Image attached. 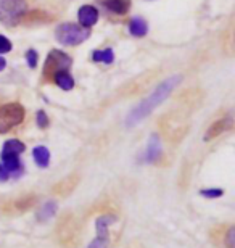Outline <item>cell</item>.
<instances>
[{"label":"cell","instance_id":"cell-1","mask_svg":"<svg viewBox=\"0 0 235 248\" xmlns=\"http://www.w3.org/2000/svg\"><path fill=\"white\" fill-rule=\"evenodd\" d=\"M181 81H182L181 74H174V76L168 78L166 81H163L147 98H145V100H142L131 113H129L127 120H126V126L127 127L137 126V124L141 123L143 118L152 115V111L157 107L161 105L164 100H166V98L169 97V93H171L174 89L179 86V82H181Z\"/></svg>","mask_w":235,"mask_h":248},{"label":"cell","instance_id":"cell-2","mask_svg":"<svg viewBox=\"0 0 235 248\" xmlns=\"http://www.w3.org/2000/svg\"><path fill=\"white\" fill-rule=\"evenodd\" d=\"M91 36V31L87 28H82L81 24L64 23L60 24L55 31V37L63 46H79Z\"/></svg>","mask_w":235,"mask_h":248},{"label":"cell","instance_id":"cell-3","mask_svg":"<svg viewBox=\"0 0 235 248\" xmlns=\"http://www.w3.org/2000/svg\"><path fill=\"white\" fill-rule=\"evenodd\" d=\"M26 8L24 0H0V21L5 26H15L21 21Z\"/></svg>","mask_w":235,"mask_h":248},{"label":"cell","instance_id":"cell-4","mask_svg":"<svg viewBox=\"0 0 235 248\" xmlns=\"http://www.w3.org/2000/svg\"><path fill=\"white\" fill-rule=\"evenodd\" d=\"M24 120V108L19 103H7L0 107V134H7Z\"/></svg>","mask_w":235,"mask_h":248},{"label":"cell","instance_id":"cell-5","mask_svg":"<svg viewBox=\"0 0 235 248\" xmlns=\"http://www.w3.org/2000/svg\"><path fill=\"white\" fill-rule=\"evenodd\" d=\"M71 58L62 50H52L48 53L46 66H44V74L48 76H55L58 71H68L71 66Z\"/></svg>","mask_w":235,"mask_h":248},{"label":"cell","instance_id":"cell-6","mask_svg":"<svg viewBox=\"0 0 235 248\" xmlns=\"http://www.w3.org/2000/svg\"><path fill=\"white\" fill-rule=\"evenodd\" d=\"M2 165L5 166V170L10 172V176H18L23 172V165L19 160V155L12 152H3L2 150Z\"/></svg>","mask_w":235,"mask_h":248},{"label":"cell","instance_id":"cell-7","mask_svg":"<svg viewBox=\"0 0 235 248\" xmlns=\"http://www.w3.org/2000/svg\"><path fill=\"white\" fill-rule=\"evenodd\" d=\"M78 19H79V24H81L82 28L89 29L98 21V10L95 7H92V5H84V7L79 8Z\"/></svg>","mask_w":235,"mask_h":248},{"label":"cell","instance_id":"cell-8","mask_svg":"<svg viewBox=\"0 0 235 248\" xmlns=\"http://www.w3.org/2000/svg\"><path fill=\"white\" fill-rule=\"evenodd\" d=\"M159 156H161V142H159V137L157 136V134H153V136L150 137L147 148H145L143 161L155 163V161H158Z\"/></svg>","mask_w":235,"mask_h":248},{"label":"cell","instance_id":"cell-9","mask_svg":"<svg viewBox=\"0 0 235 248\" xmlns=\"http://www.w3.org/2000/svg\"><path fill=\"white\" fill-rule=\"evenodd\" d=\"M231 126H232V120H231V118H224V120L216 121L214 124H211V126H209L206 134H204V140H211V139L221 136V134L224 131H227V129L231 127Z\"/></svg>","mask_w":235,"mask_h":248},{"label":"cell","instance_id":"cell-10","mask_svg":"<svg viewBox=\"0 0 235 248\" xmlns=\"http://www.w3.org/2000/svg\"><path fill=\"white\" fill-rule=\"evenodd\" d=\"M57 210H58V205H57V202H55V200L46 202L41 206V210L37 211V221H41V222L50 221L55 215H57Z\"/></svg>","mask_w":235,"mask_h":248},{"label":"cell","instance_id":"cell-11","mask_svg":"<svg viewBox=\"0 0 235 248\" xmlns=\"http://www.w3.org/2000/svg\"><path fill=\"white\" fill-rule=\"evenodd\" d=\"M129 31H131L134 37H143L148 31V24L143 18L136 16L131 19V23H129Z\"/></svg>","mask_w":235,"mask_h":248},{"label":"cell","instance_id":"cell-12","mask_svg":"<svg viewBox=\"0 0 235 248\" xmlns=\"http://www.w3.org/2000/svg\"><path fill=\"white\" fill-rule=\"evenodd\" d=\"M116 221V216L113 215H102L95 219V229H97V235H110L108 227Z\"/></svg>","mask_w":235,"mask_h":248},{"label":"cell","instance_id":"cell-13","mask_svg":"<svg viewBox=\"0 0 235 248\" xmlns=\"http://www.w3.org/2000/svg\"><path fill=\"white\" fill-rule=\"evenodd\" d=\"M103 5L110 12H113L116 15L127 13V10L131 8V2H129V0H103Z\"/></svg>","mask_w":235,"mask_h":248},{"label":"cell","instance_id":"cell-14","mask_svg":"<svg viewBox=\"0 0 235 248\" xmlns=\"http://www.w3.org/2000/svg\"><path fill=\"white\" fill-rule=\"evenodd\" d=\"M32 158L39 168H47L50 163V152L47 147L39 145L32 150Z\"/></svg>","mask_w":235,"mask_h":248},{"label":"cell","instance_id":"cell-15","mask_svg":"<svg viewBox=\"0 0 235 248\" xmlns=\"http://www.w3.org/2000/svg\"><path fill=\"white\" fill-rule=\"evenodd\" d=\"M53 79H55V82H57V86L60 89H63V91H71L74 87V79L71 78V74L68 71H58L53 76Z\"/></svg>","mask_w":235,"mask_h":248},{"label":"cell","instance_id":"cell-16","mask_svg":"<svg viewBox=\"0 0 235 248\" xmlns=\"http://www.w3.org/2000/svg\"><path fill=\"white\" fill-rule=\"evenodd\" d=\"M92 60L97 62V63H113L114 60V53L111 48H107V50H95L92 53Z\"/></svg>","mask_w":235,"mask_h":248},{"label":"cell","instance_id":"cell-17","mask_svg":"<svg viewBox=\"0 0 235 248\" xmlns=\"http://www.w3.org/2000/svg\"><path fill=\"white\" fill-rule=\"evenodd\" d=\"M3 152H12V153H16V155H21V153L26 150V145L21 142V140H16V139H10L3 143Z\"/></svg>","mask_w":235,"mask_h":248},{"label":"cell","instance_id":"cell-18","mask_svg":"<svg viewBox=\"0 0 235 248\" xmlns=\"http://www.w3.org/2000/svg\"><path fill=\"white\" fill-rule=\"evenodd\" d=\"M110 235H97L95 239L87 245V248H107L110 244Z\"/></svg>","mask_w":235,"mask_h":248},{"label":"cell","instance_id":"cell-19","mask_svg":"<svg viewBox=\"0 0 235 248\" xmlns=\"http://www.w3.org/2000/svg\"><path fill=\"white\" fill-rule=\"evenodd\" d=\"M200 195L204 198H219L224 195V190L222 188H203V190L200 192Z\"/></svg>","mask_w":235,"mask_h":248},{"label":"cell","instance_id":"cell-20","mask_svg":"<svg viewBox=\"0 0 235 248\" xmlns=\"http://www.w3.org/2000/svg\"><path fill=\"white\" fill-rule=\"evenodd\" d=\"M37 60H39V55L36 50H28L26 52V62H28V66L29 68H36L37 66Z\"/></svg>","mask_w":235,"mask_h":248},{"label":"cell","instance_id":"cell-21","mask_svg":"<svg viewBox=\"0 0 235 248\" xmlns=\"http://www.w3.org/2000/svg\"><path fill=\"white\" fill-rule=\"evenodd\" d=\"M226 247L227 248H235V227H229L227 234H226Z\"/></svg>","mask_w":235,"mask_h":248},{"label":"cell","instance_id":"cell-22","mask_svg":"<svg viewBox=\"0 0 235 248\" xmlns=\"http://www.w3.org/2000/svg\"><path fill=\"white\" fill-rule=\"evenodd\" d=\"M36 120H37V126H39V127L46 129V127L48 126V116L46 115V111H37Z\"/></svg>","mask_w":235,"mask_h":248},{"label":"cell","instance_id":"cell-23","mask_svg":"<svg viewBox=\"0 0 235 248\" xmlns=\"http://www.w3.org/2000/svg\"><path fill=\"white\" fill-rule=\"evenodd\" d=\"M12 50V42L7 37L0 36V53H8Z\"/></svg>","mask_w":235,"mask_h":248},{"label":"cell","instance_id":"cell-24","mask_svg":"<svg viewBox=\"0 0 235 248\" xmlns=\"http://www.w3.org/2000/svg\"><path fill=\"white\" fill-rule=\"evenodd\" d=\"M10 179V172L5 170V166L0 163V182H7Z\"/></svg>","mask_w":235,"mask_h":248},{"label":"cell","instance_id":"cell-25","mask_svg":"<svg viewBox=\"0 0 235 248\" xmlns=\"http://www.w3.org/2000/svg\"><path fill=\"white\" fill-rule=\"evenodd\" d=\"M5 66H7V62H5L2 57H0V71H2V69H3Z\"/></svg>","mask_w":235,"mask_h":248}]
</instances>
